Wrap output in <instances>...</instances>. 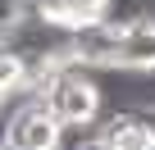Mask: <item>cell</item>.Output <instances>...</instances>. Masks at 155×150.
Returning <instances> with one entry per match:
<instances>
[{
  "label": "cell",
  "instance_id": "1",
  "mask_svg": "<svg viewBox=\"0 0 155 150\" xmlns=\"http://www.w3.org/2000/svg\"><path fill=\"white\" fill-rule=\"evenodd\" d=\"M37 100L55 114V123H96L105 114L101 82L87 78V68H78V64H55L37 87Z\"/></svg>",
  "mask_w": 155,
  "mask_h": 150
},
{
  "label": "cell",
  "instance_id": "2",
  "mask_svg": "<svg viewBox=\"0 0 155 150\" xmlns=\"http://www.w3.org/2000/svg\"><path fill=\"white\" fill-rule=\"evenodd\" d=\"M55 136H59L55 114H50L32 91L18 87L14 109H9V118H5V132H0V145H5V150H55Z\"/></svg>",
  "mask_w": 155,
  "mask_h": 150
},
{
  "label": "cell",
  "instance_id": "3",
  "mask_svg": "<svg viewBox=\"0 0 155 150\" xmlns=\"http://www.w3.org/2000/svg\"><path fill=\"white\" fill-rule=\"evenodd\" d=\"M114 50H119V23L114 18H82L64 27V59L87 68V73H105L114 68Z\"/></svg>",
  "mask_w": 155,
  "mask_h": 150
},
{
  "label": "cell",
  "instance_id": "4",
  "mask_svg": "<svg viewBox=\"0 0 155 150\" xmlns=\"http://www.w3.org/2000/svg\"><path fill=\"white\" fill-rule=\"evenodd\" d=\"M114 73L155 78V14H132V18H123V23H119Z\"/></svg>",
  "mask_w": 155,
  "mask_h": 150
},
{
  "label": "cell",
  "instance_id": "5",
  "mask_svg": "<svg viewBox=\"0 0 155 150\" xmlns=\"http://www.w3.org/2000/svg\"><path fill=\"white\" fill-rule=\"evenodd\" d=\"M28 14L37 18H50V23H82V18H101L110 9V0H23Z\"/></svg>",
  "mask_w": 155,
  "mask_h": 150
},
{
  "label": "cell",
  "instance_id": "6",
  "mask_svg": "<svg viewBox=\"0 0 155 150\" xmlns=\"http://www.w3.org/2000/svg\"><path fill=\"white\" fill-rule=\"evenodd\" d=\"M23 18H28V5H23V0H0V41H5Z\"/></svg>",
  "mask_w": 155,
  "mask_h": 150
}]
</instances>
